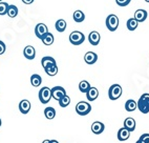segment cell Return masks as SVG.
<instances>
[{
	"label": "cell",
	"instance_id": "obj_1",
	"mask_svg": "<svg viewBox=\"0 0 149 143\" xmlns=\"http://www.w3.org/2000/svg\"><path fill=\"white\" fill-rule=\"evenodd\" d=\"M138 104L139 111L143 114H148L149 113V94H143L140 97L139 101L136 102Z\"/></svg>",
	"mask_w": 149,
	"mask_h": 143
},
{
	"label": "cell",
	"instance_id": "obj_2",
	"mask_svg": "<svg viewBox=\"0 0 149 143\" xmlns=\"http://www.w3.org/2000/svg\"><path fill=\"white\" fill-rule=\"evenodd\" d=\"M106 27L110 32H115L119 27V18L115 14H110L106 18Z\"/></svg>",
	"mask_w": 149,
	"mask_h": 143
},
{
	"label": "cell",
	"instance_id": "obj_3",
	"mask_svg": "<svg viewBox=\"0 0 149 143\" xmlns=\"http://www.w3.org/2000/svg\"><path fill=\"white\" fill-rule=\"evenodd\" d=\"M91 105L88 102H84V101H80L78 102L76 105V111L78 115L80 116H86L91 113Z\"/></svg>",
	"mask_w": 149,
	"mask_h": 143
},
{
	"label": "cell",
	"instance_id": "obj_4",
	"mask_svg": "<svg viewBox=\"0 0 149 143\" xmlns=\"http://www.w3.org/2000/svg\"><path fill=\"white\" fill-rule=\"evenodd\" d=\"M122 96V86L120 84H112L108 90V97L110 100H117Z\"/></svg>",
	"mask_w": 149,
	"mask_h": 143
},
{
	"label": "cell",
	"instance_id": "obj_5",
	"mask_svg": "<svg viewBox=\"0 0 149 143\" xmlns=\"http://www.w3.org/2000/svg\"><path fill=\"white\" fill-rule=\"evenodd\" d=\"M84 40H85V36L83 35V33L79 32V31H74L69 35V42L74 45L82 44L84 42Z\"/></svg>",
	"mask_w": 149,
	"mask_h": 143
},
{
	"label": "cell",
	"instance_id": "obj_6",
	"mask_svg": "<svg viewBox=\"0 0 149 143\" xmlns=\"http://www.w3.org/2000/svg\"><path fill=\"white\" fill-rule=\"evenodd\" d=\"M53 98L52 97V90L47 86H44L39 90V100L41 103L46 104L49 102V100Z\"/></svg>",
	"mask_w": 149,
	"mask_h": 143
},
{
	"label": "cell",
	"instance_id": "obj_7",
	"mask_svg": "<svg viewBox=\"0 0 149 143\" xmlns=\"http://www.w3.org/2000/svg\"><path fill=\"white\" fill-rule=\"evenodd\" d=\"M66 95V92L62 86H55L52 88V97L55 100L59 101L61 98H63L64 96Z\"/></svg>",
	"mask_w": 149,
	"mask_h": 143
},
{
	"label": "cell",
	"instance_id": "obj_8",
	"mask_svg": "<svg viewBox=\"0 0 149 143\" xmlns=\"http://www.w3.org/2000/svg\"><path fill=\"white\" fill-rule=\"evenodd\" d=\"M48 33L47 27L44 23H38L35 27V34L39 39H42V37L44 35H46Z\"/></svg>",
	"mask_w": 149,
	"mask_h": 143
},
{
	"label": "cell",
	"instance_id": "obj_9",
	"mask_svg": "<svg viewBox=\"0 0 149 143\" xmlns=\"http://www.w3.org/2000/svg\"><path fill=\"white\" fill-rule=\"evenodd\" d=\"M23 55L29 60H33L36 57V50H35V48L32 46V45H27L23 50Z\"/></svg>",
	"mask_w": 149,
	"mask_h": 143
},
{
	"label": "cell",
	"instance_id": "obj_10",
	"mask_svg": "<svg viewBox=\"0 0 149 143\" xmlns=\"http://www.w3.org/2000/svg\"><path fill=\"white\" fill-rule=\"evenodd\" d=\"M100 40H101V36L96 31L91 32L88 35V41H89V43L91 45H98L100 43Z\"/></svg>",
	"mask_w": 149,
	"mask_h": 143
},
{
	"label": "cell",
	"instance_id": "obj_11",
	"mask_svg": "<svg viewBox=\"0 0 149 143\" xmlns=\"http://www.w3.org/2000/svg\"><path fill=\"white\" fill-rule=\"evenodd\" d=\"M147 16H148V13H147V11H145V10H136V12H134V16H133V18L136 19L138 22H144L145 20H146Z\"/></svg>",
	"mask_w": 149,
	"mask_h": 143
},
{
	"label": "cell",
	"instance_id": "obj_12",
	"mask_svg": "<svg viewBox=\"0 0 149 143\" xmlns=\"http://www.w3.org/2000/svg\"><path fill=\"white\" fill-rule=\"evenodd\" d=\"M104 130H105V126H104L103 123L100 121L93 122V124H91V132H93V134H96V135L102 134V132H104Z\"/></svg>",
	"mask_w": 149,
	"mask_h": 143
},
{
	"label": "cell",
	"instance_id": "obj_13",
	"mask_svg": "<svg viewBox=\"0 0 149 143\" xmlns=\"http://www.w3.org/2000/svg\"><path fill=\"white\" fill-rule=\"evenodd\" d=\"M31 107H32V105H31V102H29V100H26V99H24V100H21L20 101V103H19V111H21L22 114H27L29 111H31Z\"/></svg>",
	"mask_w": 149,
	"mask_h": 143
},
{
	"label": "cell",
	"instance_id": "obj_14",
	"mask_svg": "<svg viewBox=\"0 0 149 143\" xmlns=\"http://www.w3.org/2000/svg\"><path fill=\"white\" fill-rule=\"evenodd\" d=\"M84 60L87 64L91 65V64H95L98 60V55L93 52H87L84 56Z\"/></svg>",
	"mask_w": 149,
	"mask_h": 143
},
{
	"label": "cell",
	"instance_id": "obj_15",
	"mask_svg": "<svg viewBox=\"0 0 149 143\" xmlns=\"http://www.w3.org/2000/svg\"><path fill=\"white\" fill-rule=\"evenodd\" d=\"M124 127H125L126 130H128L129 132H133V130H136V120L131 118V117H128L126 118L125 121H124Z\"/></svg>",
	"mask_w": 149,
	"mask_h": 143
},
{
	"label": "cell",
	"instance_id": "obj_16",
	"mask_svg": "<svg viewBox=\"0 0 149 143\" xmlns=\"http://www.w3.org/2000/svg\"><path fill=\"white\" fill-rule=\"evenodd\" d=\"M129 137H130V132L126 130L125 127L120 128L119 132H118V139H119V141H126Z\"/></svg>",
	"mask_w": 149,
	"mask_h": 143
},
{
	"label": "cell",
	"instance_id": "obj_17",
	"mask_svg": "<svg viewBox=\"0 0 149 143\" xmlns=\"http://www.w3.org/2000/svg\"><path fill=\"white\" fill-rule=\"evenodd\" d=\"M99 96V90L97 88H91L86 93V98L88 101H95Z\"/></svg>",
	"mask_w": 149,
	"mask_h": 143
},
{
	"label": "cell",
	"instance_id": "obj_18",
	"mask_svg": "<svg viewBox=\"0 0 149 143\" xmlns=\"http://www.w3.org/2000/svg\"><path fill=\"white\" fill-rule=\"evenodd\" d=\"M41 64H42L43 69H46L47 66L53 65V64H57V63H56V60H55L53 57L45 56V57H43V58L41 59Z\"/></svg>",
	"mask_w": 149,
	"mask_h": 143
},
{
	"label": "cell",
	"instance_id": "obj_19",
	"mask_svg": "<svg viewBox=\"0 0 149 143\" xmlns=\"http://www.w3.org/2000/svg\"><path fill=\"white\" fill-rule=\"evenodd\" d=\"M72 19H74L76 22H78V23H81V22H83L84 19H85V14L83 13L81 10H77V11L74 13V15H72Z\"/></svg>",
	"mask_w": 149,
	"mask_h": 143
},
{
	"label": "cell",
	"instance_id": "obj_20",
	"mask_svg": "<svg viewBox=\"0 0 149 143\" xmlns=\"http://www.w3.org/2000/svg\"><path fill=\"white\" fill-rule=\"evenodd\" d=\"M138 109V104L133 99H129V100L126 101L125 103V109L127 111H134Z\"/></svg>",
	"mask_w": 149,
	"mask_h": 143
},
{
	"label": "cell",
	"instance_id": "obj_21",
	"mask_svg": "<svg viewBox=\"0 0 149 143\" xmlns=\"http://www.w3.org/2000/svg\"><path fill=\"white\" fill-rule=\"evenodd\" d=\"M42 42L44 45H52L54 43V40H55V38H54V35L51 34V33L48 32L46 35H44L42 37Z\"/></svg>",
	"mask_w": 149,
	"mask_h": 143
},
{
	"label": "cell",
	"instance_id": "obj_22",
	"mask_svg": "<svg viewBox=\"0 0 149 143\" xmlns=\"http://www.w3.org/2000/svg\"><path fill=\"white\" fill-rule=\"evenodd\" d=\"M41 82H42V78H41L40 75H38V74L32 75V77H31V83H32L33 86L37 88V86H39V85L41 84Z\"/></svg>",
	"mask_w": 149,
	"mask_h": 143
},
{
	"label": "cell",
	"instance_id": "obj_23",
	"mask_svg": "<svg viewBox=\"0 0 149 143\" xmlns=\"http://www.w3.org/2000/svg\"><path fill=\"white\" fill-rule=\"evenodd\" d=\"M55 27H56V29L58 32H60V33L64 32L65 29H66V21H65L64 19H59V20H57Z\"/></svg>",
	"mask_w": 149,
	"mask_h": 143
},
{
	"label": "cell",
	"instance_id": "obj_24",
	"mask_svg": "<svg viewBox=\"0 0 149 143\" xmlns=\"http://www.w3.org/2000/svg\"><path fill=\"white\" fill-rule=\"evenodd\" d=\"M45 73L48 76H56L57 73H58V65L57 64H53V65L47 66L46 69H44Z\"/></svg>",
	"mask_w": 149,
	"mask_h": 143
},
{
	"label": "cell",
	"instance_id": "obj_25",
	"mask_svg": "<svg viewBox=\"0 0 149 143\" xmlns=\"http://www.w3.org/2000/svg\"><path fill=\"white\" fill-rule=\"evenodd\" d=\"M44 116L46 117V119L48 120H52L55 118L56 116V109H54V107H46L44 109Z\"/></svg>",
	"mask_w": 149,
	"mask_h": 143
},
{
	"label": "cell",
	"instance_id": "obj_26",
	"mask_svg": "<svg viewBox=\"0 0 149 143\" xmlns=\"http://www.w3.org/2000/svg\"><path fill=\"white\" fill-rule=\"evenodd\" d=\"M91 84H89V82L88 81H86V80H82L80 83H79V90H80L81 93H84L86 94L88 92V90L91 88Z\"/></svg>",
	"mask_w": 149,
	"mask_h": 143
},
{
	"label": "cell",
	"instance_id": "obj_27",
	"mask_svg": "<svg viewBox=\"0 0 149 143\" xmlns=\"http://www.w3.org/2000/svg\"><path fill=\"white\" fill-rule=\"evenodd\" d=\"M139 25V22L136 21L134 18H130L127 20V23H126V27H127V29H129V31H134V29H136V27H138Z\"/></svg>",
	"mask_w": 149,
	"mask_h": 143
},
{
	"label": "cell",
	"instance_id": "obj_28",
	"mask_svg": "<svg viewBox=\"0 0 149 143\" xmlns=\"http://www.w3.org/2000/svg\"><path fill=\"white\" fill-rule=\"evenodd\" d=\"M8 17H11V18H15V17L18 15V8L16 6H14V4H11V6H8Z\"/></svg>",
	"mask_w": 149,
	"mask_h": 143
},
{
	"label": "cell",
	"instance_id": "obj_29",
	"mask_svg": "<svg viewBox=\"0 0 149 143\" xmlns=\"http://www.w3.org/2000/svg\"><path fill=\"white\" fill-rule=\"evenodd\" d=\"M58 102H59V105L61 106V107H66V106H68L69 104H70V98H69L67 95H65L63 98L60 99Z\"/></svg>",
	"mask_w": 149,
	"mask_h": 143
},
{
	"label": "cell",
	"instance_id": "obj_30",
	"mask_svg": "<svg viewBox=\"0 0 149 143\" xmlns=\"http://www.w3.org/2000/svg\"><path fill=\"white\" fill-rule=\"evenodd\" d=\"M8 4L4 1H1L0 2V15H6L8 13Z\"/></svg>",
	"mask_w": 149,
	"mask_h": 143
},
{
	"label": "cell",
	"instance_id": "obj_31",
	"mask_svg": "<svg viewBox=\"0 0 149 143\" xmlns=\"http://www.w3.org/2000/svg\"><path fill=\"white\" fill-rule=\"evenodd\" d=\"M131 0H116V2L119 6H126L130 3Z\"/></svg>",
	"mask_w": 149,
	"mask_h": 143
},
{
	"label": "cell",
	"instance_id": "obj_32",
	"mask_svg": "<svg viewBox=\"0 0 149 143\" xmlns=\"http://www.w3.org/2000/svg\"><path fill=\"white\" fill-rule=\"evenodd\" d=\"M139 140H141L143 143H149V134H143Z\"/></svg>",
	"mask_w": 149,
	"mask_h": 143
},
{
	"label": "cell",
	"instance_id": "obj_33",
	"mask_svg": "<svg viewBox=\"0 0 149 143\" xmlns=\"http://www.w3.org/2000/svg\"><path fill=\"white\" fill-rule=\"evenodd\" d=\"M6 43L0 40V55H3V54L6 53Z\"/></svg>",
	"mask_w": 149,
	"mask_h": 143
},
{
	"label": "cell",
	"instance_id": "obj_34",
	"mask_svg": "<svg viewBox=\"0 0 149 143\" xmlns=\"http://www.w3.org/2000/svg\"><path fill=\"white\" fill-rule=\"evenodd\" d=\"M21 1L24 3V4H32L35 0H21Z\"/></svg>",
	"mask_w": 149,
	"mask_h": 143
},
{
	"label": "cell",
	"instance_id": "obj_35",
	"mask_svg": "<svg viewBox=\"0 0 149 143\" xmlns=\"http://www.w3.org/2000/svg\"><path fill=\"white\" fill-rule=\"evenodd\" d=\"M42 143H51V140H44Z\"/></svg>",
	"mask_w": 149,
	"mask_h": 143
},
{
	"label": "cell",
	"instance_id": "obj_36",
	"mask_svg": "<svg viewBox=\"0 0 149 143\" xmlns=\"http://www.w3.org/2000/svg\"><path fill=\"white\" fill-rule=\"evenodd\" d=\"M51 143H59L57 140H51Z\"/></svg>",
	"mask_w": 149,
	"mask_h": 143
},
{
	"label": "cell",
	"instance_id": "obj_37",
	"mask_svg": "<svg viewBox=\"0 0 149 143\" xmlns=\"http://www.w3.org/2000/svg\"><path fill=\"white\" fill-rule=\"evenodd\" d=\"M136 143H143V142H142L141 140H138V141H136Z\"/></svg>",
	"mask_w": 149,
	"mask_h": 143
},
{
	"label": "cell",
	"instance_id": "obj_38",
	"mask_svg": "<svg viewBox=\"0 0 149 143\" xmlns=\"http://www.w3.org/2000/svg\"><path fill=\"white\" fill-rule=\"evenodd\" d=\"M1 124H2V122H1V119H0V126H1Z\"/></svg>",
	"mask_w": 149,
	"mask_h": 143
},
{
	"label": "cell",
	"instance_id": "obj_39",
	"mask_svg": "<svg viewBox=\"0 0 149 143\" xmlns=\"http://www.w3.org/2000/svg\"><path fill=\"white\" fill-rule=\"evenodd\" d=\"M145 1H146V2H149V0H145Z\"/></svg>",
	"mask_w": 149,
	"mask_h": 143
},
{
	"label": "cell",
	"instance_id": "obj_40",
	"mask_svg": "<svg viewBox=\"0 0 149 143\" xmlns=\"http://www.w3.org/2000/svg\"><path fill=\"white\" fill-rule=\"evenodd\" d=\"M1 1H2V0H0V2H1Z\"/></svg>",
	"mask_w": 149,
	"mask_h": 143
}]
</instances>
